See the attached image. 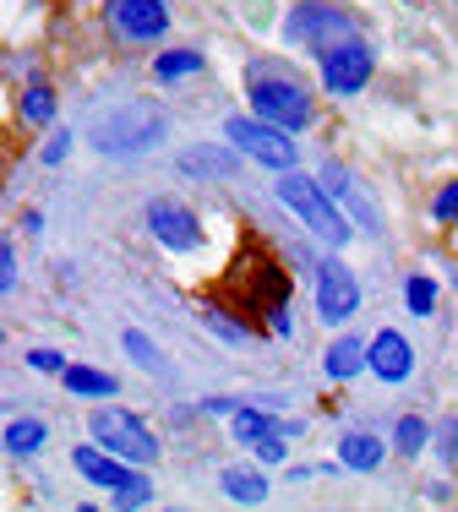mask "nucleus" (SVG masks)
I'll return each instance as SVG.
<instances>
[{
  "mask_svg": "<svg viewBox=\"0 0 458 512\" xmlns=\"http://www.w3.org/2000/svg\"><path fill=\"white\" fill-rule=\"evenodd\" d=\"M93 148L99 153H142V148H153V142L164 137V115L153 104H142V99H131V104H115L110 115H99L93 120Z\"/></svg>",
  "mask_w": 458,
  "mask_h": 512,
  "instance_id": "obj_1",
  "label": "nucleus"
},
{
  "mask_svg": "<svg viewBox=\"0 0 458 512\" xmlns=\"http://www.w3.org/2000/svg\"><path fill=\"white\" fill-rule=\"evenodd\" d=\"M279 202L289 207V213L300 218V224L311 229L317 240H328L333 251L349 240V224H344V213L328 202V191L317 186V180H306V175H295V169H284V180H279Z\"/></svg>",
  "mask_w": 458,
  "mask_h": 512,
  "instance_id": "obj_2",
  "label": "nucleus"
},
{
  "mask_svg": "<svg viewBox=\"0 0 458 512\" xmlns=\"http://www.w3.org/2000/svg\"><path fill=\"white\" fill-rule=\"evenodd\" d=\"M71 463H77L82 480L104 485V491H110L115 502H126V507L153 502V485L137 474V463L120 458V453H110V447H77V458H71Z\"/></svg>",
  "mask_w": 458,
  "mask_h": 512,
  "instance_id": "obj_3",
  "label": "nucleus"
},
{
  "mask_svg": "<svg viewBox=\"0 0 458 512\" xmlns=\"http://www.w3.org/2000/svg\"><path fill=\"white\" fill-rule=\"evenodd\" d=\"M224 137H229V148L235 153H246V158H257V164H268V169H295V142H289V131L284 126H273V120H262V115H229L224 120Z\"/></svg>",
  "mask_w": 458,
  "mask_h": 512,
  "instance_id": "obj_4",
  "label": "nucleus"
},
{
  "mask_svg": "<svg viewBox=\"0 0 458 512\" xmlns=\"http://www.w3.org/2000/svg\"><path fill=\"white\" fill-rule=\"evenodd\" d=\"M88 431H93V442H99V447H110V453L131 458V463L159 458V442H153V431L137 420V414H126V409H93Z\"/></svg>",
  "mask_w": 458,
  "mask_h": 512,
  "instance_id": "obj_5",
  "label": "nucleus"
},
{
  "mask_svg": "<svg viewBox=\"0 0 458 512\" xmlns=\"http://www.w3.org/2000/svg\"><path fill=\"white\" fill-rule=\"evenodd\" d=\"M251 109H257L262 120H273V126L284 131H306L311 126V99L300 93V82H279V77H251Z\"/></svg>",
  "mask_w": 458,
  "mask_h": 512,
  "instance_id": "obj_6",
  "label": "nucleus"
},
{
  "mask_svg": "<svg viewBox=\"0 0 458 512\" xmlns=\"http://www.w3.org/2000/svg\"><path fill=\"white\" fill-rule=\"evenodd\" d=\"M284 39L289 44H311L317 55H328L333 44H344V39H355V22L344 17V11H333V6H300L295 17L284 22Z\"/></svg>",
  "mask_w": 458,
  "mask_h": 512,
  "instance_id": "obj_7",
  "label": "nucleus"
},
{
  "mask_svg": "<svg viewBox=\"0 0 458 512\" xmlns=\"http://www.w3.org/2000/svg\"><path fill=\"white\" fill-rule=\"evenodd\" d=\"M355 311H360L355 273H349L339 256H328V262L317 267V316H322V322H333V327H344Z\"/></svg>",
  "mask_w": 458,
  "mask_h": 512,
  "instance_id": "obj_8",
  "label": "nucleus"
},
{
  "mask_svg": "<svg viewBox=\"0 0 458 512\" xmlns=\"http://www.w3.org/2000/svg\"><path fill=\"white\" fill-rule=\"evenodd\" d=\"M366 82H371V44L344 39V44H333V50L322 55V88L328 93L349 99V93H360Z\"/></svg>",
  "mask_w": 458,
  "mask_h": 512,
  "instance_id": "obj_9",
  "label": "nucleus"
},
{
  "mask_svg": "<svg viewBox=\"0 0 458 512\" xmlns=\"http://www.w3.org/2000/svg\"><path fill=\"white\" fill-rule=\"evenodd\" d=\"M110 22H115L120 39L153 44L164 28H170V11H164V0H110Z\"/></svg>",
  "mask_w": 458,
  "mask_h": 512,
  "instance_id": "obj_10",
  "label": "nucleus"
},
{
  "mask_svg": "<svg viewBox=\"0 0 458 512\" xmlns=\"http://www.w3.org/2000/svg\"><path fill=\"white\" fill-rule=\"evenodd\" d=\"M148 229L170 251H197V240H202L197 213H191V207H180V202H148Z\"/></svg>",
  "mask_w": 458,
  "mask_h": 512,
  "instance_id": "obj_11",
  "label": "nucleus"
},
{
  "mask_svg": "<svg viewBox=\"0 0 458 512\" xmlns=\"http://www.w3.org/2000/svg\"><path fill=\"white\" fill-rule=\"evenodd\" d=\"M371 371L382 376V382H404L409 371H415V349L404 344V333H377L371 338Z\"/></svg>",
  "mask_w": 458,
  "mask_h": 512,
  "instance_id": "obj_12",
  "label": "nucleus"
},
{
  "mask_svg": "<svg viewBox=\"0 0 458 512\" xmlns=\"http://www.w3.org/2000/svg\"><path fill=\"white\" fill-rule=\"evenodd\" d=\"M360 365H371V349L360 344V338H339V344L322 355V371L333 376V382H349V376L360 371Z\"/></svg>",
  "mask_w": 458,
  "mask_h": 512,
  "instance_id": "obj_13",
  "label": "nucleus"
},
{
  "mask_svg": "<svg viewBox=\"0 0 458 512\" xmlns=\"http://www.w3.org/2000/svg\"><path fill=\"white\" fill-rule=\"evenodd\" d=\"M60 382H66V393H77V398H115V376L93 371V365H66Z\"/></svg>",
  "mask_w": 458,
  "mask_h": 512,
  "instance_id": "obj_14",
  "label": "nucleus"
},
{
  "mask_svg": "<svg viewBox=\"0 0 458 512\" xmlns=\"http://www.w3.org/2000/svg\"><path fill=\"white\" fill-rule=\"evenodd\" d=\"M180 169H186V175L229 180V175H235V153H224V148H186V153H180Z\"/></svg>",
  "mask_w": 458,
  "mask_h": 512,
  "instance_id": "obj_15",
  "label": "nucleus"
},
{
  "mask_svg": "<svg viewBox=\"0 0 458 512\" xmlns=\"http://www.w3.org/2000/svg\"><path fill=\"white\" fill-rule=\"evenodd\" d=\"M339 463H344V469L371 474L382 463V442H377V436H366V431H349L344 442H339Z\"/></svg>",
  "mask_w": 458,
  "mask_h": 512,
  "instance_id": "obj_16",
  "label": "nucleus"
},
{
  "mask_svg": "<svg viewBox=\"0 0 458 512\" xmlns=\"http://www.w3.org/2000/svg\"><path fill=\"white\" fill-rule=\"evenodd\" d=\"M224 496L257 507V502H268V480H262L257 469H224Z\"/></svg>",
  "mask_w": 458,
  "mask_h": 512,
  "instance_id": "obj_17",
  "label": "nucleus"
},
{
  "mask_svg": "<svg viewBox=\"0 0 458 512\" xmlns=\"http://www.w3.org/2000/svg\"><path fill=\"white\" fill-rule=\"evenodd\" d=\"M229 425H235V442H246V447H257L262 436L279 431V420H273L268 409H246V404L235 409V420H229Z\"/></svg>",
  "mask_w": 458,
  "mask_h": 512,
  "instance_id": "obj_18",
  "label": "nucleus"
},
{
  "mask_svg": "<svg viewBox=\"0 0 458 512\" xmlns=\"http://www.w3.org/2000/svg\"><path fill=\"white\" fill-rule=\"evenodd\" d=\"M39 447H44V420H11L6 425V453L33 458Z\"/></svg>",
  "mask_w": 458,
  "mask_h": 512,
  "instance_id": "obj_19",
  "label": "nucleus"
},
{
  "mask_svg": "<svg viewBox=\"0 0 458 512\" xmlns=\"http://www.w3.org/2000/svg\"><path fill=\"white\" fill-rule=\"evenodd\" d=\"M159 82H175V77H191V71H202V55L197 50H170V55H159Z\"/></svg>",
  "mask_w": 458,
  "mask_h": 512,
  "instance_id": "obj_20",
  "label": "nucleus"
},
{
  "mask_svg": "<svg viewBox=\"0 0 458 512\" xmlns=\"http://www.w3.org/2000/svg\"><path fill=\"white\" fill-rule=\"evenodd\" d=\"M393 442H399V453H426V442H431V425L426 420H415V414H404L399 420V436H393Z\"/></svg>",
  "mask_w": 458,
  "mask_h": 512,
  "instance_id": "obj_21",
  "label": "nucleus"
},
{
  "mask_svg": "<svg viewBox=\"0 0 458 512\" xmlns=\"http://www.w3.org/2000/svg\"><path fill=\"white\" fill-rule=\"evenodd\" d=\"M404 306L415 316H431V306H437V284H431V278H409V284H404Z\"/></svg>",
  "mask_w": 458,
  "mask_h": 512,
  "instance_id": "obj_22",
  "label": "nucleus"
},
{
  "mask_svg": "<svg viewBox=\"0 0 458 512\" xmlns=\"http://www.w3.org/2000/svg\"><path fill=\"white\" fill-rule=\"evenodd\" d=\"M50 115H55V99H50V88H28V93H22V120H33V126H44Z\"/></svg>",
  "mask_w": 458,
  "mask_h": 512,
  "instance_id": "obj_23",
  "label": "nucleus"
},
{
  "mask_svg": "<svg viewBox=\"0 0 458 512\" xmlns=\"http://www.w3.org/2000/svg\"><path fill=\"white\" fill-rule=\"evenodd\" d=\"M126 355L137 360L142 371H159V349H153V338H148V333H137V327L126 333Z\"/></svg>",
  "mask_w": 458,
  "mask_h": 512,
  "instance_id": "obj_24",
  "label": "nucleus"
},
{
  "mask_svg": "<svg viewBox=\"0 0 458 512\" xmlns=\"http://www.w3.org/2000/svg\"><path fill=\"white\" fill-rule=\"evenodd\" d=\"M0 289H6V295L17 289V251H11V240L0 246Z\"/></svg>",
  "mask_w": 458,
  "mask_h": 512,
  "instance_id": "obj_25",
  "label": "nucleus"
},
{
  "mask_svg": "<svg viewBox=\"0 0 458 512\" xmlns=\"http://www.w3.org/2000/svg\"><path fill=\"white\" fill-rule=\"evenodd\" d=\"M202 316H208V322H213V327H219V333L229 338V344H246V327H240V322H224V316H219V311H202Z\"/></svg>",
  "mask_w": 458,
  "mask_h": 512,
  "instance_id": "obj_26",
  "label": "nucleus"
},
{
  "mask_svg": "<svg viewBox=\"0 0 458 512\" xmlns=\"http://www.w3.org/2000/svg\"><path fill=\"white\" fill-rule=\"evenodd\" d=\"M28 365H33V371H66V360H60L55 349H33Z\"/></svg>",
  "mask_w": 458,
  "mask_h": 512,
  "instance_id": "obj_27",
  "label": "nucleus"
},
{
  "mask_svg": "<svg viewBox=\"0 0 458 512\" xmlns=\"http://www.w3.org/2000/svg\"><path fill=\"white\" fill-rule=\"evenodd\" d=\"M257 458H262V463H284V442H279V431L262 436V442H257Z\"/></svg>",
  "mask_w": 458,
  "mask_h": 512,
  "instance_id": "obj_28",
  "label": "nucleus"
},
{
  "mask_svg": "<svg viewBox=\"0 0 458 512\" xmlns=\"http://www.w3.org/2000/svg\"><path fill=\"white\" fill-rule=\"evenodd\" d=\"M437 218H458V180H453V186H442V197H437Z\"/></svg>",
  "mask_w": 458,
  "mask_h": 512,
  "instance_id": "obj_29",
  "label": "nucleus"
},
{
  "mask_svg": "<svg viewBox=\"0 0 458 512\" xmlns=\"http://www.w3.org/2000/svg\"><path fill=\"white\" fill-rule=\"evenodd\" d=\"M66 153H71V137H55V142H44V153H39V158H44V164H60Z\"/></svg>",
  "mask_w": 458,
  "mask_h": 512,
  "instance_id": "obj_30",
  "label": "nucleus"
},
{
  "mask_svg": "<svg viewBox=\"0 0 458 512\" xmlns=\"http://www.w3.org/2000/svg\"><path fill=\"white\" fill-rule=\"evenodd\" d=\"M442 453H458V420H448V425H442Z\"/></svg>",
  "mask_w": 458,
  "mask_h": 512,
  "instance_id": "obj_31",
  "label": "nucleus"
},
{
  "mask_svg": "<svg viewBox=\"0 0 458 512\" xmlns=\"http://www.w3.org/2000/svg\"><path fill=\"white\" fill-rule=\"evenodd\" d=\"M268 327H273V333H284V338H289V306H273Z\"/></svg>",
  "mask_w": 458,
  "mask_h": 512,
  "instance_id": "obj_32",
  "label": "nucleus"
}]
</instances>
